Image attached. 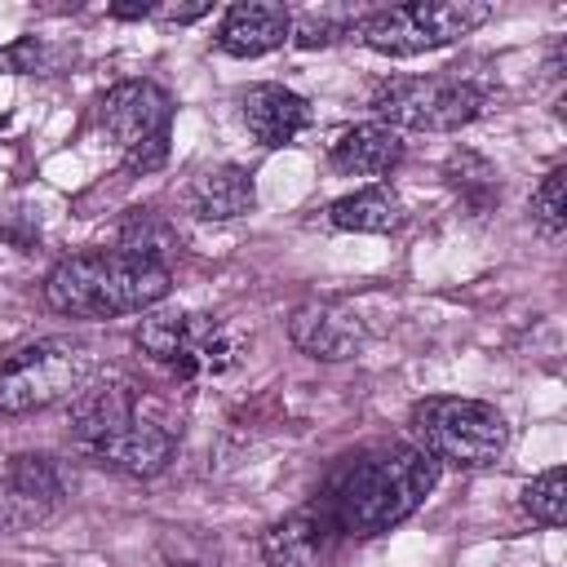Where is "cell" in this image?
Returning a JSON list of instances; mask_svg holds the SVG:
<instances>
[{
    "label": "cell",
    "mask_w": 567,
    "mask_h": 567,
    "mask_svg": "<svg viewBox=\"0 0 567 567\" xmlns=\"http://www.w3.org/2000/svg\"><path fill=\"white\" fill-rule=\"evenodd\" d=\"M434 483H439V465L421 447L403 443V447H381L341 465L323 487L319 505L341 536L368 540L412 518L434 492Z\"/></svg>",
    "instance_id": "cell-1"
},
{
    "label": "cell",
    "mask_w": 567,
    "mask_h": 567,
    "mask_svg": "<svg viewBox=\"0 0 567 567\" xmlns=\"http://www.w3.org/2000/svg\"><path fill=\"white\" fill-rule=\"evenodd\" d=\"M168 288H173V270L164 261L128 257L120 248L62 257L44 275V301H49V310H58L66 319L142 315L155 301H164Z\"/></svg>",
    "instance_id": "cell-2"
},
{
    "label": "cell",
    "mask_w": 567,
    "mask_h": 567,
    "mask_svg": "<svg viewBox=\"0 0 567 567\" xmlns=\"http://www.w3.org/2000/svg\"><path fill=\"white\" fill-rule=\"evenodd\" d=\"M412 447H421L434 465L452 470H487L509 447V421L496 403L465 399V394H430L416 399L408 412Z\"/></svg>",
    "instance_id": "cell-3"
},
{
    "label": "cell",
    "mask_w": 567,
    "mask_h": 567,
    "mask_svg": "<svg viewBox=\"0 0 567 567\" xmlns=\"http://www.w3.org/2000/svg\"><path fill=\"white\" fill-rule=\"evenodd\" d=\"M372 115L390 128H416V133H456L474 124L487 106V89L461 66H447L439 75H390L368 97Z\"/></svg>",
    "instance_id": "cell-4"
},
{
    "label": "cell",
    "mask_w": 567,
    "mask_h": 567,
    "mask_svg": "<svg viewBox=\"0 0 567 567\" xmlns=\"http://www.w3.org/2000/svg\"><path fill=\"white\" fill-rule=\"evenodd\" d=\"M133 341L151 363L168 368L182 381H208L239 363L235 332L221 319L195 310H146L133 328Z\"/></svg>",
    "instance_id": "cell-5"
},
{
    "label": "cell",
    "mask_w": 567,
    "mask_h": 567,
    "mask_svg": "<svg viewBox=\"0 0 567 567\" xmlns=\"http://www.w3.org/2000/svg\"><path fill=\"white\" fill-rule=\"evenodd\" d=\"M492 18L487 0H412V4H390L368 18H359L354 35L385 58H416L434 53L443 44H456L461 35L478 31Z\"/></svg>",
    "instance_id": "cell-6"
},
{
    "label": "cell",
    "mask_w": 567,
    "mask_h": 567,
    "mask_svg": "<svg viewBox=\"0 0 567 567\" xmlns=\"http://www.w3.org/2000/svg\"><path fill=\"white\" fill-rule=\"evenodd\" d=\"M106 133L115 137L124 168L128 173H155L168 164V142H173V97L155 80H120L102 93L97 106Z\"/></svg>",
    "instance_id": "cell-7"
},
{
    "label": "cell",
    "mask_w": 567,
    "mask_h": 567,
    "mask_svg": "<svg viewBox=\"0 0 567 567\" xmlns=\"http://www.w3.org/2000/svg\"><path fill=\"white\" fill-rule=\"evenodd\" d=\"M84 350L66 337H40L18 346L0 363V416L44 412L84 390Z\"/></svg>",
    "instance_id": "cell-8"
},
{
    "label": "cell",
    "mask_w": 567,
    "mask_h": 567,
    "mask_svg": "<svg viewBox=\"0 0 567 567\" xmlns=\"http://www.w3.org/2000/svg\"><path fill=\"white\" fill-rule=\"evenodd\" d=\"M133 416H137V385L120 372L97 377L71 399V439H75V447H84L93 456L120 430H128Z\"/></svg>",
    "instance_id": "cell-9"
},
{
    "label": "cell",
    "mask_w": 567,
    "mask_h": 567,
    "mask_svg": "<svg viewBox=\"0 0 567 567\" xmlns=\"http://www.w3.org/2000/svg\"><path fill=\"white\" fill-rule=\"evenodd\" d=\"M337 540H341V532L332 527V518L315 501V505H301V509L275 518L261 532L257 549H261L266 567H328Z\"/></svg>",
    "instance_id": "cell-10"
},
{
    "label": "cell",
    "mask_w": 567,
    "mask_h": 567,
    "mask_svg": "<svg viewBox=\"0 0 567 567\" xmlns=\"http://www.w3.org/2000/svg\"><path fill=\"white\" fill-rule=\"evenodd\" d=\"M239 115H244V128L252 133V142L266 151L292 146L310 128V102L284 84H248L239 93Z\"/></svg>",
    "instance_id": "cell-11"
},
{
    "label": "cell",
    "mask_w": 567,
    "mask_h": 567,
    "mask_svg": "<svg viewBox=\"0 0 567 567\" xmlns=\"http://www.w3.org/2000/svg\"><path fill=\"white\" fill-rule=\"evenodd\" d=\"M292 35V9L279 0H239L221 13L217 49L230 58H261L275 53Z\"/></svg>",
    "instance_id": "cell-12"
},
{
    "label": "cell",
    "mask_w": 567,
    "mask_h": 567,
    "mask_svg": "<svg viewBox=\"0 0 567 567\" xmlns=\"http://www.w3.org/2000/svg\"><path fill=\"white\" fill-rule=\"evenodd\" d=\"M288 337L301 354L319 359V363H341L359 350L363 332H359V319L346 315L341 306L332 301H301L292 315H288Z\"/></svg>",
    "instance_id": "cell-13"
},
{
    "label": "cell",
    "mask_w": 567,
    "mask_h": 567,
    "mask_svg": "<svg viewBox=\"0 0 567 567\" xmlns=\"http://www.w3.org/2000/svg\"><path fill=\"white\" fill-rule=\"evenodd\" d=\"M177 452V434L164 425V421H151V416H133L128 430H120L102 452H93L102 465L128 474V478H155L159 470H168Z\"/></svg>",
    "instance_id": "cell-14"
},
{
    "label": "cell",
    "mask_w": 567,
    "mask_h": 567,
    "mask_svg": "<svg viewBox=\"0 0 567 567\" xmlns=\"http://www.w3.org/2000/svg\"><path fill=\"white\" fill-rule=\"evenodd\" d=\"M399 159H403V137L381 120L354 124L337 133V142L328 146V164L346 177H385L390 168H399Z\"/></svg>",
    "instance_id": "cell-15"
},
{
    "label": "cell",
    "mask_w": 567,
    "mask_h": 567,
    "mask_svg": "<svg viewBox=\"0 0 567 567\" xmlns=\"http://www.w3.org/2000/svg\"><path fill=\"white\" fill-rule=\"evenodd\" d=\"M186 204H190V213L199 221H235V217L252 213L257 186H252V177L239 164H217V168H204L190 182Z\"/></svg>",
    "instance_id": "cell-16"
},
{
    "label": "cell",
    "mask_w": 567,
    "mask_h": 567,
    "mask_svg": "<svg viewBox=\"0 0 567 567\" xmlns=\"http://www.w3.org/2000/svg\"><path fill=\"white\" fill-rule=\"evenodd\" d=\"M328 221H332L337 230H350V235H390V230H399V221H403V199H399L390 186L372 182V186H363V190H354V195L332 199Z\"/></svg>",
    "instance_id": "cell-17"
},
{
    "label": "cell",
    "mask_w": 567,
    "mask_h": 567,
    "mask_svg": "<svg viewBox=\"0 0 567 567\" xmlns=\"http://www.w3.org/2000/svg\"><path fill=\"white\" fill-rule=\"evenodd\" d=\"M4 483H9L18 496H27V501H35V505H44V509H58V505L66 501V492H71L62 461L49 456V452H18V456H9Z\"/></svg>",
    "instance_id": "cell-18"
},
{
    "label": "cell",
    "mask_w": 567,
    "mask_h": 567,
    "mask_svg": "<svg viewBox=\"0 0 567 567\" xmlns=\"http://www.w3.org/2000/svg\"><path fill=\"white\" fill-rule=\"evenodd\" d=\"M115 248L128 252V257H146V261H164L173 248H177V230L164 213L155 208H128L124 221H120V235H115ZM168 266V261H164Z\"/></svg>",
    "instance_id": "cell-19"
},
{
    "label": "cell",
    "mask_w": 567,
    "mask_h": 567,
    "mask_svg": "<svg viewBox=\"0 0 567 567\" xmlns=\"http://www.w3.org/2000/svg\"><path fill=\"white\" fill-rule=\"evenodd\" d=\"M447 186L465 199V208L470 213H492V204L501 199V182H496V168L483 159V155H474V151H456L452 159H447Z\"/></svg>",
    "instance_id": "cell-20"
},
{
    "label": "cell",
    "mask_w": 567,
    "mask_h": 567,
    "mask_svg": "<svg viewBox=\"0 0 567 567\" xmlns=\"http://www.w3.org/2000/svg\"><path fill=\"white\" fill-rule=\"evenodd\" d=\"M523 509L540 527H563V518H567V474H563V465L545 470L540 478H532L523 487Z\"/></svg>",
    "instance_id": "cell-21"
},
{
    "label": "cell",
    "mask_w": 567,
    "mask_h": 567,
    "mask_svg": "<svg viewBox=\"0 0 567 567\" xmlns=\"http://www.w3.org/2000/svg\"><path fill=\"white\" fill-rule=\"evenodd\" d=\"M354 27H359V18H350V13H337V9H310V13H301V18H292V44L297 49H328V44H337L341 35H354Z\"/></svg>",
    "instance_id": "cell-22"
},
{
    "label": "cell",
    "mask_w": 567,
    "mask_h": 567,
    "mask_svg": "<svg viewBox=\"0 0 567 567\" xmlns=\"http://www.w3.org/2000/svg\"><path fill=\"white\" fill-rule=\"evenodd\" d=\"M563 182H567V173H563V168H549V173L540 177V186L532 190V221H536V226H540V235H549V239H558V235L567 230Z\"/></svg>",
    "instance_id": "cell-23"
},
{
    "label": "cell",
    "mask_w": 567,
    "mask_h": 567,
    "mask_svg": "<svg viewBox=\"0 0 567 567\" xmlns=\"http://www.w3.org/2000/svg\"><path fill=\"white\" fill-rule=\"evenodd\" d=\"M53 66H58V53L40 35H18V40L0 44V71L4 75H44Z\"/></svg>",
    "instance_id": "cell-24"
},
{
    "label": "cell",
    "mask_w": 567,
    "mask_h": 567,
    "mask_svg": "<svg viewBox=\"0 0 567 567\" xmlns=\"http://www.w3.org/2000/svg\"><path fill=\"white\" fill-rule=\"evenodd\" d=\"M40 518H49V509L35 505V501H27V496H18V492L0 478V536L27 532V527H35Z\"/></svg>",
    "instance_id": "cell-25"
},
{
    "label": "cell",
    "mask_w": 567,
    "mask_h": 567,
    "mask_svg": "<svg viewBox=\"0 0 567 567\" xmlns=\"http://www.w3.org/2000/svg\"><path fill=\"white\" fill-rule=\"evenodd\" d=\"M213 4L208 0H190V4H155V18H164V22H195V18H204Z\"/></svg>",
    "instance_id": "cell-26"
},
{
    "label": "cell",
    "mask_w": 567,
    "mask_h": 567,
    "mask_svg": "<svg viewBox=\"0 0 567 567\" xmlns=\"http://www.w3.org/2000/svg\"><path fill=\"white\" fill-rule=\"evenodd\" d=\"M115 22H137V18H155V4H146V0H120V4H111L106 9Z\"/></svg>",
    "instance_id": "cell-27"
}]
</instances>
